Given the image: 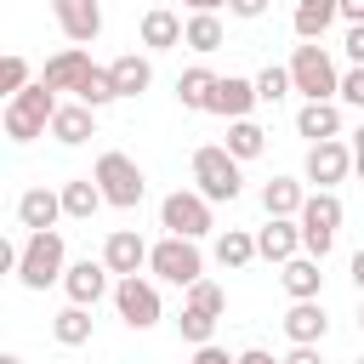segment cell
Segmentation results:
<instances>
[{"label":"cell","mask_w":364,"mask_h":364,"mask_svg":"<svg viewBox=\"0 0 364 364\" xmlns=\"http://www.w3.org/2000/svg\"><path fill=\"white\" fill-rule=\"evenodd\" d=\"M142 46H148V51H171V46H182V17L165 11V6L142 11Z\"/></svg>","instance_id":"obj_26"},{"label":"cell","mask_w":364,"mask_h":364,"mask_svg":"<svg viewBox=\"0 0 364 364\" xmlns=\"http://www.w3.org/2000/svg\"><path fill=\"white\" fill-rule=\"evenodd\" d=\"M250 108H256L250 80H239V74H216V80H210L205 114H222V119H250Z\"/></svg>","instance_id":"obj_14"},{"label":"cell","mask_w":364,"mask_h":364,"mask_svg":"<svg viewBox=\"0 0 364 364\" xmlns=\"http://www.w3.org/2000/svg\"><path fill=\"white\" fill-rule=\"evenodd\" d=\"M216 262H222V267H250V262H256V250H250V233H245V228H228V233H216Z\"/></svg>","instance_id":"obj_31"},{"label":"cell","mask_w":364,"mask_h":364,"mask_svg":"<svg viewBox=\"0 0 364 364\" xmlns=\"http://www.w3.org/2000/svg\"><path fill=\"white\" fill-rule=\"evenodd\" d=\"M63 267H68V245H63L57 228H46V233H28V239L17 245V267H11V279H17L23 290H46V284L63 279Z\"/></svg>","instance_id":"obj_2"},{"label":"cell","mask_w":364,"mask_h":364,"mask_svg":"<svg viewBox=\"0 0 364 364\" xmlns=\"http://www.w3.org/2000/svg\"><path fill=\"white\" fill-rule=\"evenodd\" d=\"M250 91H256V102H284V97H290V80H284L279 63H267V68L250 80Z\"/></svg>","instance_id":"obj_35"},{"label":"cell","mask_w":364,"mask_h":364,"mask_svg":"<svg viewBox=\"0 0 364 364\" xmlns=\"http://www.w3.org/2000/svg\"><path fill=\"white\" fill-rule=\"evenodd\" d=\"M279 364H324V358H318V347H290Z\"/></svg>","instance_id":"obj_42"},{"label":"cell","mask_w":364,"mask_h":364,"mask_svg":"<svg viewBox=\"0 0 364 364\" xmlns=\"http://www.w3.org/2000/svg\"><path fill=\"white\" fill-rule=\"evenodd\" d=\"M307 182L313 188H324V193H336L341 182H347V171H353V148L341 142V136H330V142H313L307 148Z\"/></svg>","instance_id":"obj_10"},{"label":"cell","mask_w":364,"mask_h":364,"mask_svg":"<svg viewBox=\"0 0 364 364\" xmlns=\"http://www.w3.org/2000/svg\"><path fill=\"white\" fill-rule=\"evenodd\" d=\"M330 23H336V0H296L290 28H296V40H301V46H318V40L330 34Z\"/></svg>","instance_id":"obj_23"},{"label":"cell","mask_w":364,"mask_h":364,"mask_svg":"<svg viewBox=\"0 0 364 364\" xmlns=\"http://www.w3.org/2000/svg\"><path fill=\"white\" fill-rule=\"evenodd\" d=\"M74 102H80V108H91V114H97V108H108V102H114L108 68H97V63H91V68L80 74V85H74Z\"/></svg>","instance_id":"obj_30"},{"label":"cell","mask_w":364,"mask_h":364,"mask_svg":"<svg viewBox=\"0 0 364 364\" xmlns=\"http://www.w3.org/2000/svg\"><path fill=\"white\" fill-rule=\"evenodd\" d=\"M85 68H91V51H85V46H63L57 57H46V68H40V85H46L51 97H57V91H74Z\"/></svg>","instance_id":"obj_16"},{"label":"cell","mask_w":364,"mask_h":364,"mask_svg":"<svg viewBox=\"0 0 364 364\" xmlns=\"http://www.w3.org/2000/svg\"><path fill=\"white\" fill-rule=\"evenodd\" d=\"M108 85H114V102H119V97H142V91L154 85V63H148L142 51H125V57L108 63Z\"/></svg>","instance_id":"obj_19"},{"label":"cell","mask_w":364,"mask_h":364,"mask_svg":"<svg viewBox=\"0 0 364 364\" xmlns=\"http://www.w3.org/2000/svg\"><path fill=\"white\" fill-rule=\"evenodd\" d=\"M11 267H17V245L0 239V279H11Z\"/></svg>","instance_id":"obj_44"},{"label":"cell","mask_w":364,"mask_h":364,"mask_svg":"<svg viewBox=\"0 0 364 364\" xmlns=\"http://www.w3.org/2000/svg\"><path fill=\"white\" fill-rule=\"evenodd\" d=\"M193 193H199L205 205H233V199L245 193V171L222 154V142L193 148Z\"/></svg>","instance_id":"obj_4"},{"label":"cell","mask_w":364,"mask_h":364,"mask_svg":"<svg viewBox=\"0 0 364 364\" xmlns=\"http://www.w3.org/2000/svg\"><path fill=\"white\" fill-rule=\"evenodd\" d=\"M28 80H34V74H28V63H23L17 51H0V102H6L11 91H23Z\"/></svg>","instance_id":"obj_36"},{"label":"cell","mask_w":364,"mask_h":364,"mask_svg":"<svg viewBox=\"0 0 364 364\" xmlns=\"http://www.w3.org/2000/svg\"><path fill=\"white\" fill-rule=\"evenodd\" d=\"M0 364H23V358H17V353H0Z\"/></svg>","instance_id":"obj_46"},{"label":"cell","mask_w":364,"mask_h":364,"mask_svg":"<svg viewBox=\"0 0 364 364\" xmlns=\"http://www.w3.org/2000/svg\"><path fill=\"white\" fill-rule=\"evenodd\" d=\"M301 193H307V188H301L296 176H273V182H262V210H267V216H290V222H296Z\"/></svg>","instance_id":"obj_28"},{"label":"cell","mask_w":364,"mask_h":364,"mask_svg":"<svg viewBox=\"0 0 364 364\" xmlns=\"http://www.w3.org/2000/svg\"><path fill=\"white\" fill-rule=\"evenodd\" d=\"M353 364H364V358H353Z\"/></svg>","instance_id":"obj_47"},{"label":"cell","mask_w":364,"mask_h":364,"mask_svg":"<svg viewBox=\"0 0 364 364\" xmlns=\"http://www.w3.org/2000/svg\"><path fill=\"white\" fill-rule=\"evenodd\" d=\"M102 273L108 279H131V273H142V262H148V245H142V233L136 228H114L108 239H102Z\"/></svg>","instance_id":"obj_11"},{"label":"cell","mask_w":364,"mask_h":364,"mask_svg":"<svg viewBox=\"0 0 364 364\" xmlns=\"http://www.w3.org/2000/svg\"><path fill=\"white\" fill-rule=\"evenodd\" d=\"M188 364H233V353L228 347H216V341H205V347H193V358Z\"/></svg>","instance_id":"obj_40"},{"label":"cell","mask_w":364,"mask_h":364,"mask_svg":"<svg viewBox=\"0 0 364 364\" xmlns=\"http://www.w3.org/2000/svg\"><path fill=\"white\" fill-rule=\"evenodd\" d=\"M336 97H341L347 108H364V68H347V74H336Z\"/></svg>","instance_id":"obj_37"},{"label":"cell","mask_w":364,"mask_h":364,"mask_svg":"<svg viewBox=\"0 0 364 364\" xmlns=\"http://www.w3.org/2000/svg\"><path fill=\"white\" fill-rule=\"evenodd\" d=\"M341 51L353 57V68H364V23H347V34H341Z\"/></svg>","instance_id":"obj_38"},{"label":"cell","mask_w":364,"mask_h":364,"mask_svg":"<svg viewBox=\"0 0 364 364\" xmlns=\"http://www.w3.org/2000/svg\"><path fill=\"white\" fill-rule=\"evenodd\" d=\"M154 279H165V284H193V279H205V256H199V245L193 239H159V245H148V262H142Z\"/></svg>","instance_id":"obj_7"},{"label":"cell","mask_w":364,"mask_h":364,"mask_svg":"<svg viewBox=\"0 0 364 364\" xmlns=\"http://www.w3.org/2000/svg\"><path fill=\"white\" fill-rule=\"evenodd\" d=\"M57 284L68 290V307H97V301L108 296V284H114V279L102 273V262H91V256H85V262H68Z\"/></svg>","instance_id":"obj_12"},{"label":"cell","mask_w":364,"mask_h":364,"mask_svg":"<svg viewBox=\"0 0 364 364\" xmlns=\"http://www.w3.org/2000/svg\"><path fill=\"white\" fill-rule=\"evenodd\" d=\"M51 17L74 46H91L102 34V0H51Z\"/></svg>","instance_id":"obj_13"},{"label":"cell","mask_w":364,"mask_h":364,"mask_svg":"<svg viewBox=\"0 0 364 364\" xmlns=\"http://www.w3.org/2000/svg\"><path fill=\"white\" fill-rule=\"evenodd\" d=\"M46 131H51L63 148H80V142H91V136H97V114H91V108H80V102H57V108H51V119H46Z\"/></svg>","instance_id":"obj_17"},{"label":"cell","mask_w":364,"mask_h":364,"mask_svg":"<svg viewBox=\"0 0 364 364\" xmlns=\"http://www.w3.org/2000/svg\"><path fill=\"white\" fill-rule=\"evenodd\" d=\"M51 108H57V97H51L40 80H28L23 91H11V97H6V108H0V131H6L11 142H34V136H46Z\"/></svg>","instance_id":"obj_5"},{"label":"cell","mask_w":364,"mask_h":364,"mask_svg":"<svg viewBox=\"0 0 364 364\" xmlns=\"http://www.w3.org/2000/svg\"><path fill=\"white\" fill-rule=\"evenodd\" d=\"M91 188H97L102 205H114V210H136L142 193H148V176H142V165H136L131 154L108 148V154H97V165H91Z\"/></svg>","instance_id":"obj_1"},{"label":"cell","mask_w":364,"mask_h":364,"mask_svg":"<svg viewBox=\"0 0 364 364\" xmlns=\"http://www.w3.org/2000/svg\"><path fill=\"white\" fill-rule=\"evenodd\" d=\"M210 80H216L210 68H188V74H176V102H182V108H199V114H205Z\"/></svg>","instance_id":"obj_33"},{"label":"cell","mask_w":364,"mask_h":364,"mask_svg":"<svg viewBox=\"0 0 364 364\" xmlns=\"http://www.w3.org/2000/svg\"><path fill=\"white\" fill-rule=\"evenodd\" d=\"M222 40H228V28H222V17H216V11H193V17L182 23V46H188V51H199V57L222 51Z\"/></svg>","instance_id":"obj_25"},{"label":"cell","mask_w":364,"mask_h":364,"mask_svg":"<svg viewBox=\"0 0 364 364\" xmlns=\"http://www.w3.org/2000/svg\"><path fill=\"white\" fill-rule=\"evenodd\" d=\"M341 199L336 193H301V210H296V245L313 256V262H324L330 250H336V228H341Z\"/></svg>","instance_id":"obj_3"},{"label":"cell","mask_w":364,"mask_h":364,"mask_svg":"<svg viewBox=\"0 0 364 364\" xmlns=\"http://www.w3.org/2000/svg\"><path fill=\"white\" fill-rule=\"evenodd\" d=\"M108 296H114V313H119V324H125V330H154V324L165 318V307H159V290H154L142 273H131V279H114V284H108Z\"/></svg>","instance_id":"obj_8"},{"label":"cell","mask_w":364,"mask_h":364,"mask_svg":"<svg viewBox=\"0 0 364 364\" xmlns=\"http://www.w3.org/2000/svg\"><path fill=\"white\" fill-rule=\"evenodd\" d=\"M91 330H97L91 307H63V313L51 318V341H57V347H85Z\"/></svg>","instance_id":"obj_29"},{"label":"cell","mask_w":364,"mask_h":364,"mask_svg":"<svg viewBox=\"0 0 364 364\" xmlns=\"http://www.w3.org/2000/svg\"><path fill=\"white\" fill-rule=\"evenodd\" d=\"M336 17L341 23H364V0H336Z\"/></svg>","instance_id":"obj_41"},{"label":"cell","mask_w":364,"mask_h":364,"mask_svg":"<svg viewBox=\"0 0 364 364\" xmlns=\"http://www.w3.org/2000/svg\"><path fill=\"white\" fill-rule=\"evenodd\" d=\"M222 154H228L233 165L262 159V154H267V131H262L256 119H228V142H222Z\"/></svg>","instance_id":"obj_24"},{"label":"cell","mask_w":364,"mask_h":364,"mask_svg":"<svg viewBox=\"0 0 364 364\" xmlns=\"http://www.w3.org/2000/svg\"><path fill=\"white\" fill-rule=\"evenodd\" d=\"M336 63H330V51L324 46H296L290 51V63H284V80H290V91H301L307 102H330L336 97Z\"/></svg>","instance_id":"obj_6"},{"label":"cell","mask_w":364,"mask_h":364,"mask_svg":"<svg viewBox=\"0 0 364 364\" xmlns=\"http://www.w3.org/2000/svg\"><path fill=\"white\" fill-rule=\"evenodd\" d=\"M233 364H279L267 347H245V353H233Z\"/></svg>","instance_id":"obj_43"},{"label":"cell","mask_w":364,"mask_h":364,"mask_svg":"<svg viewBox=\"0 0 364 364\" xmlns=\"http://www.w3.org/2000/svg\"><path fill=\"white\" fill-rule=\"evenodd\" d=\"M57 210H63V216H74V222H91V216L102 210V199H97L91 176H74V182H63V188H57Z\"/></svg>","instance_id":"obj_27"},{"label":"cell","mask_w":364,"mask_h":364,"mask_svg":"<svg viewBox=\"0 0 364 364\" xmlns=\"http://www.w3.org/2000/svg\"><path fill=\"white\" fill-rule=\"evenodd\" d=\"M159 228H165L171 239H193V245H199L216 222H210V205H205L193 188H176V193L159 199Z\"/></svg>","instance_id":"obj_9"},{"label":"cell","mask_w":364,"mask_h":364,"mask_svg":"<svg viewBox=\"0 0 364 364\" xmlns=\"http://www.w3.org/2000/svg\"><path fill=\"white\" fill-rule=\"evenodd\" d=\"M222 6H228L233 17H245V23H256V17H262V11L273 6V0H222Z\"/></svg>","instance_id":"obj_39"},{"label":"cell","mask_w":364,"mask_h":364,"mask_svg":"<svg viewBox=\"0 0 364 364\" xmlns=\"http://www.w3.org/2000/svg\"><path fill=\"white\" fill-rule=\"evenodd\" d=\"M176 336H182L188 347H205V341L216 336V318H210V313H193V307H182V313H176Z\"/></svg>","instance_id":"obj_34"},{"label":"cell","mask_w":364,"mask_h":364,"mask_svg":"<svg viewBox=\"0 0 364 364\" xmlns=\"http://www.w3.org/2000/svg\"><path fill=\"white\" fill-rule=\"evenodd\" d=\"M188 11H222V0H182Z\"/></svg>","instance_id":"obj_45"},{"label":"cell","mask_w":364,"mask_h":364,"mask_svg":"<svg viewBox=\"0 0 364 364\" xmlns=\"http://www.w3.org/2000/svg\"><path fill=\"white\" fill-rule=\"evenodd\" d=\"M296 136H307V142L341 136V108H336V102H301V108H296Z\"/></svg>","instance_id":"obj_22"},{"label":"cell","mask_w":364,"mask_h":364,"mask_svg":"<svg viewBox=\"0 0 364 364\" xmlns=\"http://www.w3.org/2000/svg\"><path fill=\"white\" fill-rule=\"evenodd\" d=\"M17 222L28 228V233H46V228H57L63 222V210H57V188H23V199H17Z\"/></svg>","instance_id":"obj_20"},{"label":"cell","mask_w":364,"mask_h":364,"mask_svg":"<svg viewBox=\"0 0 364 364\" xmlns=\"http://www.w3.org/2000/svg\"><path fill=\"white\" fill-rule=\"evenodd\" d=\"M279 284H284V296H290V301H318L324 273H318V262H313V256H290V262H279Z\"/></svg>","instance_id":"obj_21"},{"label":"cell","mask_w":364,"mask_h":364,"mask_svg":"<svg viewBox=\"0 0 364 364\" xmlns=\"http://www.w3.org/2000/svg\"><path fill=\"white\" fill-rule=\"evenodd\" d=\"M279 324H284L290 347H318V341L330 336V318H324V307H318V301H290V313H284Z\"/></svg>","instance_id":"obj_18"},{"label":"cell","mask_w":364,"mask_h":364,"mask_svg":"<svg viewBox=\"0 0 364 364\" xmlns=\"http://www.w3.org/2000/svg\"><path fill=\"white\" fill-rule=\"evenodd\" d=\"M250 250H256L262 262H290V256H301V245H296V222H290V216H267V222L250 233Z\"/></svg>","instance_id":"obj_15"},{"label":"cell","mask_w":364,"mask_h":364,"mask_svg":"<svg viewBox=\"0 0 364 364\" xmlns=\"http://www.w3.org/2000/svg\"><path fill=\"white\" fill-rule=\"evenodd\" d=\"M182 307H193V313H210V318H222L228 313V290L216 284V279H193L188 284V301Z\"/></svg>","instance_id":"obj_32"}]
</instances>
